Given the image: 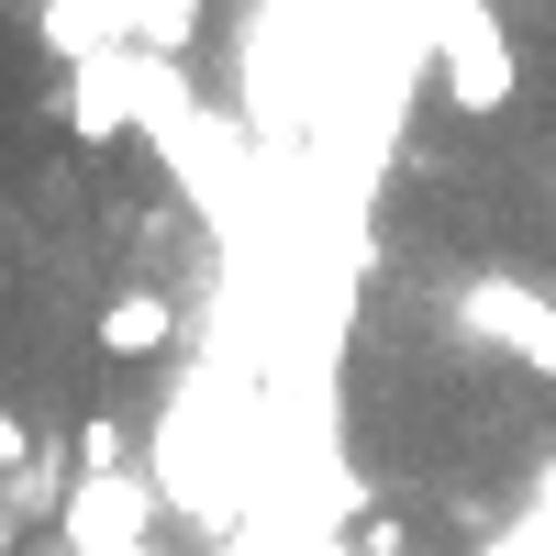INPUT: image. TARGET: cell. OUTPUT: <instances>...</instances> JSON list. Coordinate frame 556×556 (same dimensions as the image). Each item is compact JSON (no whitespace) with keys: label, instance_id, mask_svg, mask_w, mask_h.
Listing matches in <instances>:
<instances>
[{"label":"cell","instance_id":"cell-1","mask_svg":"<svg viewBox=\"0 0 556 556\" xmlns=\"http://www.w3.org/2000/svg\"><path fill=\"white\" fill-rule=\"evenodd\" d=\"M434 67H445V101L468 123H501L513 89H523V56H513V34H501L490 0H445L434 12Z\"/></svg>","mask_w":556,"mask_h":556},{"label":"cell","instance_id":"cell-2","mask_svg":"<svg viewBox=\"0 0 556 556\" xmlns=\"http://www.w3.org/2000/svg\"><path fill=\"white\" fill-rule=\"evenodd\" d=\"M456 334L501 345L513 367H534V379H556V301L534 278H479V290H456Z\"/></svg>","mask_w":556,"mask_h":556},{"label":"cell","instance_id":"cell-3","mask_svg":"<svg viewBox=\"0 0 556 556\" xmlns=\"http://www.w3.org/2000/svg\"><path fill=\"white\" fill-rule=\"evenodd\" d=\"M167 334H178V301H167V290H112V301H101V323H89V345H101L112 367L167 356Z\"/></svg>","mask_w":556,"mask_h":556},{"label":"cell","instance_id":"cell-4","mask_svg":"<svg viewBox=\"0 0 556 556\" xmlns=\"http://www.w3.org/2000/svg\"><path fill=\"white\" fill-rule=\"evenodd\" d=\"M134 23H146V45H178L201 23V0H134Z\"/></svg>","mask_w":556,"mask_h":556},{"label":"cell","instance_id":"cell-5","mask_svg":"<svg viewBox=\"0 0 556 556\" xmlns=\"http://www.w3.org/2000/svg\"><path fill=\"white\" fill-rule=\"evenodd\" d=\"M23 468H34V424L0 401V479H23Z\"/></svg>","mask_w":556,"mask_h":556}]
</instances>
